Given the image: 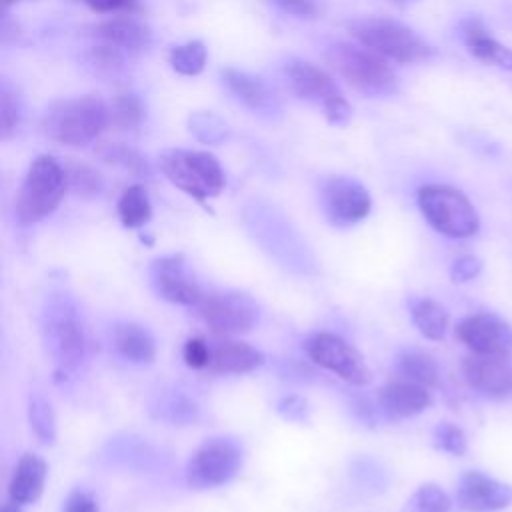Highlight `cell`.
I'll list each match as a JSON object with an SVG mask.
<instances>
[{"label": "cell", "mask_w": 512, "mask_h": 512, "mask_svg": "<svg viewBox=\"0 0 512 512\" xmlns=\"http://www.w3.org/2000/svg\"><path fill=\"white\" fill-rule=\"evenodd\" d=\"M110 124V108L96 96L54 100L40 118V132L62 146H86Z\"/></svg>", "instance_id": "1"}, {"label": "cell", "mask_w": 512, "mask_h": 512, "mask_svg": "<svg viewBox=\"0 0 512 512\" xmlns=\"http://www.w3.org/2000/svg\"><path fill=\"white\" fill-rule=\"evenodd\" d=\"M326 62L348 86L364 96L380 98L398 90V78L386 58L362 44L334 42L326 48Z\"/></svg>", "instance_id": "2"}, {"label": "cell", "mask_w": 512, "mask_h": 512, "mask_svg": "<svg viewBox=\"0 0 512 512\" xmlns=\"http://www.w3.org/2000/svg\"><path fill=\"white\" fill-rule=\"evenodd\" d=\"M352 38L372 52L398 64H414L430 58L434 48L408 24L390 16H362L348 22Z\"/></svg>", "instance_id": "3"}, {"label": "cell", "mask_w": 512, "mask_h": 512, "mask_svg": "<svg viewBox=\"0 0 512 512\" xmlns=\"http://www.w3.org/2000/svg\"><path fill=\"white\" fill-rule=\"evenodd\" d=\"M68 188L66 170L52 154L32 160L16 196L14 212L20 224H36L50 216Z\"/></svg>", "instance_id": "4"}, {"label": "cell", "mask_w": 512, "mask_h": 512, "mask_svg": "<svg viewBox=\"0 0 512 512\" xmlns=\"http://www.w3.org/2000/svg\"><path fill=\"white\" fill-rule=\"evenodd\" d=\"M162 174L198 204L218 196L226 186V176L214 154L204 150H166L158 158Z\"/></svg>", "instance_id": "5"}, {"label": "cell", "mask_w": 512, "mask_h": 512, "mask_svg": "<svg viewBox=\"0 0 512 512\" xmlns=\"http://www.w3.org/2000/svg\"><path fill=\"white\" fill-rule=\"evenodd\" d=\"M418 208L426 222L448 238H470L480 230V216L468 196L450 184H426L418 190Z\"/></svg>", "instance_id": "6"}, {"label": "cell", "mask_w": 512, "mask_h": 512, "mask_svg": "<svg viewBox=\"0 0 512 512\" xmlns=\"http://www.w3.org/2000/svg\"><path fill=\"white\" fill-rule=\"evenodd\" d=\"M284 78L288 88L298 98L322 106V112L330 124L340 126L350 120L352 108L326 70L308 60L292 58L284 64Z\"/></svg>", "instance_id": "7"}, {"label": "cell", "mask_w": 512, "mask_h": 512, "mask_svg": "<svg viewBox=\"0 0 512 512\" xmlns=\"http://www.w3.org/2000/svg\"><path fill=\"white\" fill-rule=\"evenodd\" d=\"M44 334L56 366L62 372H74L86 356V330L72 302L50 300L44 312Z\"/></svg>", "instance_id": "8"}, {"label": "cell", "mask_w": 512, "mask_h": 512, "mask_svg": "<svg viewBox=\"0 0 512 512\" xmlns=\"http://www.w3.org/2000/svg\"><path fill=\"white\" fill-rule=\"evenodd\" d=\"M242 448L230 438L204 440L186 466V482L194 490L228 484L242 468Z\"/></svg>", "instance_id": "9"}, {"label": "cell", "mask_w": 512, "mask_h": 512, "mask_svg": "<svg viewBox=\"0 0 512 512\" xmlns=\"http://www.w3.org/2000/svg\"><path fill=\"white\" fill-rule=\"evenodd\" d=\"M206 326L218 336L246 334L258 322V304L244 292L226 290L204 294L196 306Z\"/></svg>", "instance_id": "10"}, {"label": "cell", "mask_w": 512, "mask_h": 512, "mask_svg": "<svg viewBox=\"0 0 512 512\" xmlns=\"http://www.w3.org/2000/svg\"><path fill=\"white\" fill-rule=\"evenodd\" d=\"M306 354L320 368L336 374L352 386H366L372 382V370L364 356L342 336L332 332H318L306 340Z\"/></svg>", "instance_id": "11"}, {"label": "cell", "mask_w": 512, "mask_h": 512, "mask_svg": "<svg viewBox=\"0 0 512 512\" xmlns=\"http://www.w3.org/2000/svg\"><path fill=\"white\" fill-rule=\"evenodd\" d=\"M454 336L470 354L482 356H512V324L494 312H472L464 316Z\"/></svg>", "instance_id": "12"}, {"label": "cell", "mask_w": 512, "mask_h": 512, "mask_svg": "<svg viewBox=\"0 0 512 512\" xmlns=\"http://www.w3.org/2000/svg\"><path fill=\"white\" fill-rule=\"evenodd\" d=\"M322 210L330 224L352 226L372 210L370 192L350 176H330L322 184Z\"/></svg>", "instance_id": "13"}, {"label": "cell", "mask_w": 512, "mask_h": 512, "mask_svg": "<svg viewBox=\"0 0 512 512\" xmlns=\"http://www.w3.org/2000/svg\"><path fill=\"white\" fill-rule=\"evenodd\" d=\"M150 282L156 294L172 304L198 306L204 296L182 254L156 258L150 264Z\"/></svg>", "instance_id": "14"}, {"label": "cell", "mask_w": 512, "mask_h": 512, "mask_svg": "<svg viewBox=\"0 0 512 512\" xmlns=\"http://www.w3.org/2000/svg\"><path fill=\"white\" fill-rule=\"evenodd\" d=\"M456 504L464 512H496L512 504V486L480 470H466L456 484Z\"/></svg>", "instance_id": "15"}, {"label": "cell", "mask_w": 512, "mask_h": 512, "mask_svg": "<svg viewBox=\"0 0 512 512\" xmlns=\"http://www.w3.org/2000/svg\"><path fill=\"white\" fill-rule=\"evenodd\" d=\"M460 372L464 382L482 396L504 398L512 392L510 356L468 354L466 358H462Z\"/></svg>", "instance_id": "16"}, {"label": "cell", "mask_w": 512, "mask_h": 512, "mask_svg": "<svg viewBox=\"0 0 512 512\" xmlns=\"http://www.w3.org/2000/svg\"><path fill=\"white\" fill-rule=\"evenodd\" d=\"M262 364H264V354L258 348L242 340L222 336L218 342L210 346V360L206 370L218 376H228V374L240 376L256 370Z\"/></svg>", "instance_id": "17"}, {"label": "cell", "mask_w": 512, "mask_h": 512, "mask_svg": "<svg viewBox=\"0 0 512 512\" xmlns=\"http://www.w3.org/2000/svg\"><path fill=\"white\" fill-rule=\"evenodd\" d=\"M432 404V396L426 386L408 382V380H392L378 390V406L388 418H412L424 412Z\"/></svg>", "instance_id": "18"}, {"label": "cell", "mask_w": 512, "mask_h": 512, "mask_svg": "<svg viewBox=\"0 0 512 512\" xmlns=\"http://www.w3.org/2000/svg\"><path fill=\"white\" fill-rule=\"evenodd\" d=\"M94 38L120 54H138L150 48L152 32L150 28L134 18H112L94 28Z\"/></svg>", "instance_id": "19"}, {"label": "cell", "mask_w": 512, "mask_h": 512, "mask_svg": "<svg viewBox=\"0 0 512 512\" xmlns=\"http://www.w3.org/2000/svg\"><path fill=\"white\" fill-rule=\"evenodd\" d=\"M460 40L464 42L466 50L480 62L498 66L504 70H512V48L498 42L490 30L478 18H466L458 26Z\"/></svg>", "instance_id": "20"}, {"label": "cell", "mask_w": 512, "mask_h": 512, "mask_svg": "<svg viewBox=\"0 0 512 512\" xmlns=\"http://www.w3.org/2000/svg\"><path fill=\"white\" fill-rule=\"evenodd\" d=\"M220 76L226 88L252 112H260V114L278 112L280 108L278 100L262 78L238 68H224L220 70Z\"/></svg>", "instance_id": "21"}, {"label": "cell", "mask_w": 512, "mask_h": 512, "mask_svg": "<svg viewBox=\"0 0 512 512\" xmlns=\"http://www.w3.org/2000/svg\"><path fill=\"white\" fill-rule=\"evenodd\" d=\"M46 474H48L46 462L34 452H24L10 476V484H8L10 500L22 506L36 502L42 496Z\"/></svg>", "instance_id": "22"}, {"label": "cell", "mask_w": 512, "mask_h": 512, "mask_svg": "<svg viewBox=\"0 0 512 512\" xmlns=\"http://www.w3.org/2000/svg\"><path fill=\"white\" fill-rule=\"evenodd\" d=\"M114 346L118 354L132 364H150L156 358L152 334L134 322H124L114 328Z\"/></svg>", "instance_id": "23"}, {"label": "cell", "mask_w": 512, "mask_h": 512, "mask_svg": "<svg viewBox=\"0 0 512 512\" xmlns=\"http://www.w3.org/2000/svg\"><path fill=\"white\" fill-rule=\"evenodd\" d=\"M394 370L400 380H408L420 386H436L440 380V370L436 360L424 350H402L396 358Z\"/></svg>", "instance_id": "24"}, {"label": "cell", "mask_w": 512, "mask_h": 512, "mask_svg": "<svg viewBox=\"0 0 512 512\" xmlns=\"http://www.w3.org/2000/svg\"><path fill=\"white\" fill-rule=\"evenodd\" d=\"M410 316L418 332L428 340H442L448 330V310L432 298H416L410 304Z\"/></svg>", "instance_id": "25"}, {"label": "cell", "mask_w": 512, "mask_h": 512, "mask_svg": "<svg viewBox=\"0 0 512 512\" xmlns=\"http://www.w3.org/2000/svg\"><path fill=\"white\" fill-rule=\"evenodd\" d=\"M118 218L126 228H142L152 218V204L144 186H128L118 198Z\"/></svg>", "instance_id": "26"}, {"label": "cell", "mask_w": 512, "mask_h": 512, "mask_svg": "<svg viewBox=\"0 0 512 512\" xmlns=\"http://www.w3.org/2000/svg\"><path fill=\"white\" fill-rule=\"evenodd\" d=\"M208 60V50L204 42L200 40H190L184 44H178L170 50L168 62L172 70H176L182 76H196L204 70Z\"/></svg>", "instance_id": "27"}, {"label": "cell", "mask_w": 512, "mask_h": 512, "mask_svg": "<svg viewBox=\"0 0 512 512\" xmlns=\"http://www.w3.org/2000/svg\"><path fill=\"white\" fill-rule=\"evenodd\" d=\"M28 422L34 432V436L42 444H54L56 440V418L50 402L40 396L32 394L28 400Z\"/></svg>", "instance_id": "28"}, {"label": "cell", "mask_w": 512, "mask_h": 512, "mask_svg": "<svg viewBox=\"0 0 512 512\" xmlns=\"http://www.w3.org/2000/svg\"><path fill=\"white\" fill-rule=\"evenodd\" d=\"M110 108V124L116 128H134L144 118V106L134 94H122L112 100Z\"/></svg>", "instance_id": "29"}, {"label": "cell", "mask_w": 512, "mask_h": 512, "mask_svg": "<svg viewBox=\"0 0 512 512\" xmlns=\"http://www.w3.org/2000/svg\"><path fill=\"white\" fill-rule=\"evenodd\" d=\"M448 494L436 484H422L408 500L406 512H450Z\"/></svg>", "instance_id": "30"}, {"label": "cell", "mask_w": 512, "mask_h": 512, "mask_svg": "<svg viewBox=\"0 0 512 512\" xmlns=\"http://www.w3.org/2000/svg\"><path fill=\"white\" fill-rule=\"evenodd\" d=\"M432 442L438 450L452 454V456H462L468 450V440H466L464 430L452 422L436 424V428L432 432Z\"/></svg>", "instance_id": "31"}, {"label": "cell", "mask_w": 512, "mask_h": 512, "mask_svg": "<svg viewBox=\"0 0 512 512\" xmlns=\"http://www.w3.org/2000/svg\"><path fill=\"white\" fill-rule=\"evenodd\" d=\"M158 414L174 424H188L196 420L198 408L194 406L192 400H188L182 394H170L158 404Z\"/></svg>", "instance_id": "32"}, {"label": "cell", "mask_w": 512, "mask_h": 512, "mask_svg": "<svg viewBox=\"0 0 512 512\" xmlns=\"http://www.w3.org/2000/svg\"><path fill=\"white\" fill-rule=\"evenodd\" d=\"M100 156L108 162H114V164H120L124 168H128L130 172L134 174H148V166L146 162L130 148L126 146H120V144H106L100 148Z\"/></svg>", "instance_id": "33"}, {"label": "cell", "mask_w": 512, "mask_h": 512, "mask_svg": "<svg viewBox=\"0 0 512 512\" xmlns=\"http://www.w3.org/2000/svg\"><path fill=\"white\" fill-rule=\"evenodd\" d=\"M20 122V106L14 94L4 86L0 92V132L2 138H8Z\"/></svg>", "instance_id": "34"}, {"label": "cell", "mask_w": 512, "mask_h": 512, "mask_svg": "<svg viewBox=\"0 0 512 512\" xmlns=\"http://www.w3.org/2000/svg\"><path fill=\"white\" fill-rule=\"evenodd\" d=\"M482 272V260L472 256V254H462L458 256L452 266H450V278L452 282H470Z\"/></svg>", "instance_id": "35"}, {"label": "cell", "mask_w": 512, "mask_h": 512, "mask_svg": "<svg viewBox=\"0 0 512 512\" xmlns=\"http://www.w3.org/2000/svg\"><path fill=\"white\" fill-rule=\"evenodd\" d=\"M182 356H184L186 366L196 368V370H206L208 360H210V344L202 338H188L184 344Z\"/></svg>", "instance_id": "36"}, {"label": "cell", "mask_w": 512, "mask_h": 512, "mask_svg": "<svg viewBox=\"0 0 512 512\" xmlns=\"http://www.w3.org/2000/svg\"><path fill=\"white\" fill-rule=\"evenodd\" d=\"M276 412L290 422H304L308 418V404L300 396H284L276 404Z\"/></svg>", "instance_id": "37"}, {"label": "cell", "mask_w": 512, "mask_h": 512, "mask_svg": "<svg viewBox=\"0 0 512 512\" xmlns=\"http://www.w3.org/2000/svg\"><path fill=\"white\" fill-rule=\"evenodd\" d=\"M68 184L74 186L80 192H98L100 190V178L86 166H76L72 172H66Z\"/></svg>", "instance_id": "38"}, {"label": "cell", "mask_w": 512, "mask_h": 512, "mask_svg": "<svg viewBox=\"0 0 512 512\" xmlns=\"http://www.w3.org/2000/svg\"><path fill=\"white\" fill-rule=\"evenodd\" d=\"M268 2H272L282 12L298 18H312L318 14L316 0H268Z\"/></svg>", "instance_id": "39"}, {"label": "cell", "mask_w": 512, "mask_h": 512, "mask_svg": "<svg viewBox=\"0 0 512 512\" xmlns=\"http://www.w3.org/2000/svg\"><path fill=\"white\" fill-rule=\"evenodd\" d=\"M64 512H100V506L92 494L74 490L68 494L64 502Z\"/></svg>", "instance_id": "40"}, {"label": "cell", "mask_w": 512, "mask_h": 512, "mask_svg": "<svg viewBox=\"0 0 512 512\" xmlns=\"http://www.w3.org/2000/svg\"><path fill=\"white\" fill-rule=\"evenodd\" d=\"M88 4L90 10L98 12V14H110V12H118V10H130L136 0H84Z\"/></svg>", "instance_id": "41"}, {"label": "cell", "mask_w": 512, "mask_h": 512, "mask_svg": "<svg viewBox=\"0 0 512 512\" xmlns=\"http://www.w3.org/2000/svg\"><path fill=\"white\" fill-rule=\"evenodd\" d=\"M20 506H22V504H18V502H14V500H8V502L2 506V512H22Z\"/></svg>", "instance_id": "42"}, {"label": "cell", "mask_w": 512, "mask_h": 512, "mask_svg": "<svg viewBox=\"0 0 512 512\" xmlns=\"http://www.w3.org/2000/svg\"><path fill=\"white\" fill-rule=\"evenodd\" d=\"M4 2V6H10V4H14L16 0H2Z\"/></svg>", "instance_id": "43"}, {"label": "cell", "mask_w": 512, "mask_h": 512, "mask_svg": "<svg viewBox=\"0 0 512 512\" xmlns=\"http://www.w3.org/2000/svg\"><path fill=\"white\" fill-rule=\"evenodd\" d=\"M392 2H410V0H392Z\"/></svg>", "instance_id": "44"}]
</instances>
